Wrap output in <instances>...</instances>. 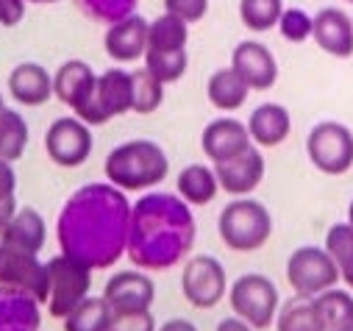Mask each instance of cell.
Listing matches in <instances>:
<instances>
[{
  "mask_svg": "<svg viewBox=\"0 0 353 331\" xmlns=\"http://www.w3.org/2000/svg\"><path fill=\"white\" fill-rule=\"evenodd\" d=\"M156 331H198V325L192 320H187V317H172V320L161 323Z\"/></svg>",
  "mask_w": 353,
  "mask_h": 331,
  "instance_id": "41",
  "label": "cell"
},
{
  "mask_svg": "<svg viewBox=\"0 0 353 331\" xmlns=\"http://www.w3.org/2000/svg\"><path fill=\"white\" fill-rule=\"evenodd\" d=\"M109 331H156V320L150 309L142 312H112Z\"/></svg>",
  "mask_w": 353,
  "mask_h": 331,
  "instance_id": "37",
  "label": "cell"
},
{
  "mask_svg": "<svg viewBox=\"0 0 353 331\" xmlns=\"http://www.w3.org/2000/svg\"><path fill=\"white\" fill-rule=\"evenodd\" d=\"M92 148H95L92 128L81 123L75 114L53 120L45 131V153L56 168H64V170L81 168V164L90 161Z\"/></svg>",
  "mask_w": 353,
  "mask_h": 331,
  "instance_id": "9",
  "label": "cell"
},
{
  "mask_svg": "<svg viewBox=\"0 0 353 331\" xmlns=\"http://www.w3.org/2000/svg\"><path fill=\"white\" fill-rule=\"evenodd\" d=\"M217 234L234 254H256L273 237V214L261 201L250 195L234 198L223 206L217 217Z\"/></svg>",
  "mask_w": 353,
  "mask_h": 331,
  "instance_id": "4",
  "label": "cell"
},
{
  "mask_svg": "<svg viewBox=\"0 0 353 331\" xmlns=\"http://www.w3.org/2000/svg\"><path fill=\"white\" fill-rule=\"evenodd\" d=\"M3 109H6V101H3V95H0V114H3Z\"/></svg>",
  "mask_w": 353,
  "mask_h": 331,
  "instance_id": "47",
  "label": "cell"
},
{
  "mask_svg": "<svg viewBox=\"0 0 353 331\" xmlns=\"http://www.w3.org/2000/svg\"><path fill=\"white\" fill-rule=\"evenodd\" d=\"M26 3H37V6H48V3H59V0H26Z\"/></svg>",
  "mask_w": 353,
  "mask_h": 331,
  "instance_id": "44",
  "label": "cell"
},
{
  "mask_svg": "<svg viewBox=\"0 0 353 331\" xmlns=\"http://www.w3.org/2000/svg\"><path fill=\"white\" fill-rule=\"evenodd\" d=\"M64 331H109L112 309L103 295H86L72 312L61 317Z\"/></svg>",
  "mask_w": 353,
  "mask_h": 331,
  "instance_id": "28",
  "label": "cell"
},
{
  "mask_svg": "<svg viewBox=\"0 0 353 331\" xmlns=\"http://www.w3.org/2000/svg\"><path fill=\"white\" fill-rule=\"evenodd\" d=\"M212 168H214L217 184L225 195L245 198V195H253L261 187L264 173H268V161H264V156H261V148L250 145L236 159L223 161V164H212Z\"/></svg>",
  "mask_w": 353,
  "mask_h": 331,
  "instance_id": "13",
  "label": "cell"
},
{
  "mask_svg": "<svg viewBox=\"0 0 353 331\" xmlns=\"http://www.w3.org/2000/svg\"><path fill=\"white\" fill-rule=\"evenodd\" d=\"M103 176L112 187L128 192H150L170 176V156L153 139H128L109 150Z\"/></svg>",
  "mask_w": 353,
  "mask_h": 331,
  "instance_id": "3",
  "label": "cell"
},
{
  "mask_svg": "<svg viewBox=\"0 0 353 331\" xmlns=\"http://www.w3.org/2000/svg\"><path fill=\"white\" fill-rule=\"evenodd\" d=\"M0 245H3V228H0Z\"/></svg>",
  "mask_w": 353,
  "mask_h": 331,
  "instance_id": "48",
  "label": "cell"
},
{
  "mask_svg": "<svg viewBox=\"0 0 353 331\" xmlns=\"http://www.w3.org/2000/svg\"><path fill=\"white\" fill-rule=\"evenodd\" d=\"M220 192L217 176L212 164H187V168L175 179V195L190 206H209Z\"/></svg>",
  "mask_w": 353,
  "mask_h": 331,
  "instance_id": "23",
  "label": "cell"
},
{
  "mask_svg": "<svg viewBox=\"0 0 353 331\" xmlns=\"http://www.w3.org/2000/svg\"><path fill=\"white\" fill-rule=\"evenodd\" d=\"M103 50L114 64H134L148 50V20L142 14H128L112 26H106L103 34Z\"/></svg>",
  "mask_w": 353,
  "mask_h": 331,
  "instance_id": "16",
  "label": "cell"
},
{
  "mask_svg": "<svg viewBox=\"0 0 353 331\" xmlns=\"http://www.w3.org/2000/svg\"><path fill=\"white\" fill-rule=\"evenodd\" d=\"M181 292L190 306L203 309V312L214 309L228 292V276H225L223 262L209 254L187 259L181 270Z\"/></svg>",
  "mask_w": 353,
  "mask_h": 331,
  "instance_id": "10",
  "label": "cell"
},
{
  "mask_svg": "<svg viewBox=\"0 0 353 331\" xmlns=\"http://www.w3.org/2000/svg\"><path fill=\"white\" fill-rule=\"evenodd\" d=\"M28 3L26 0H0V26L3 28H14L23 23Z\"/></svg>",
  "mask_w": 353,
  "mask_h": 331,
  "instance_id": "39",
  "label": "cell"
},
{
  "mask_svg": "<svg viewBox=\"0 0 353 331\" xmlns=\"http://www.w3.org/2000/svg\"><path fill=\"white\" fill-rule=\"evenodd\" d=\"M131 201L109 181L78 187L59 212L56 242L61 254L90 270L114 268L125 257Z\"/></svg>",
  "mask_w": 353,
  "mask_h": 331,
  "instance_id": "1",
  "label": "cell"
},
{
  "mask_svg": "<svg viewBox=\"0 0 353 331\" xmlns=\"http://www.w3.org/2000/svg\"><path fill=\"white\" fill-rule=\"evenodd\" d=\"M0 284H9L34 295L42 306L48 298V268L37 254L0 245Z\"/></svg>",
  "mask_w": 353,
  "mask_h": 331,
  "instance_id": "12",
  "label": "cell"
},
{
  "mask_svg": "<svg viewBox=\"0 0 353 331\" xmlns=\"http://www.w3.org/2000/svg\"><path fill=\"white\" fill-rule=\"evenodd\" d=\"M273 323H276V331H323L312 298H301V295L281 303Z\"/></svg>",
  "mask_w": 353,
  "mask_h": 331,
  "instance_id": "31",
  "label": "cell"
},
{
  "mask_svg": "<svg viewBox=\"0 0 353 331\" xmlns=\"http://www.w3.org/2000/svg\"><path fill=\"white\" fill-rule=\"evenodd\" d=\"M164 12L192 26L209 14V0H164Z\"/></svg>",
  "mask_w": 353,
  "mask_h": 331,
  "instance_id": "38",
  "label": "cell"
},
{
  "mask_svg": "<svg viewBox=\"0 0 353 331\" xmlns=\"http://www.w3.org/2000/svg\"><path fill=\"white\" fill-rule=\"evenodd\" d=\"M250 92H268L276 87L279 81V59L276 53L259 42V39H242L234 50H231V64H228Z\"/></svg>",
  "mask_w": 353,
  "mask_h": 331,
  "instance_id": "11",
  "label": "cell"
},
{
  "mask_svg": "<svg viewBox=\"0 0 353 331\" xmlns=\"http://www.w3.org/2000/svg\"><path fill=\"white\" fill-rule=\"evenodd\" d=\"M28 123L26 117L17 112V109H3V114H0V161H17L23 159L26 148H28Z\"/></svg>",
  "mask_w": 353,
  "mask_h": 331,
  "instance_id": "29",
  "label": "cell"
},
{
  "mask_svg": "<svg viewBox=\"0 0 353 331\" xmlns=\"http://www.w3.org/2000/svg\"><path fill=\"white\" fill-rule=\"evenodd\" d=\"M306 156L323 176H345L353 168V131L339 120H320L306 134Z\"/></svg>",
  "mask_w": 353,
  "mask_h": 331,
  "instance_id": "6",
  "label": "cell"
},
{
  "mask_svg": "<svg viewBox=\"0 0 353 331\" xmlns=\"http://www.w3.org/2000/svg\"><path fill=\"white\" fill-rule=\"evenodd\" d=\"M161 103H164V84H159L145 67L134 70L131 72V112L153 114L161 109Z\"/></svg>",
  "mask_w": 353,
  "mask_h": 331,
  "instance_id": "33",
  "label": "cell"
},
{
  "mask_svg": "<svg viewBox=\"0 0 353 331\" xmlns=\"http://www.w3.org/2000/svg\"><path fill=\"white\" fill-rule=\"evenodd\" d=\"M336 331H353V320H350V323H345V325H339Z\"/></svg>",
  "mask_w": 353,
  "mask_h": 331,
  "instance_id": "46",
  "label": "cell"
},
{
  "mask_svg": "<svg viewBox=\"0 0 353 331\" xmlns=\"http://www.w3.org/2000/svg\"><path fill=\"white\" fill-rule=\"evenodd\" d=\"M245 126L256 148H279L292 134V117L281 103H259Z\"/></svg>",
  "mask_w": 353,
  "mask_h": 331,
  "instance_id": "21",
  "label": "cell"
},
{
  "mask_svg": "<svg viewBox=\"0 0 353 331\" xmlns=\"http://www.w3.org/2000/svg\"><path fill=\"white\" fill-rule=\"evenodd\" d=\"M250 145L253 142H250L248 126L236 117H217L201 134V150L212 164L231 161L239 153H245Z\"/></svg>",
  "mask_w": 353,
  "mask_h": 331,
  "instance_id": "15",
  "label": "cell"
},
{
  "mask_svg": "<svg viewBox=\"0 0 353 331\" xmlns=\"http://www.w3.org/2000/svg\"><path fill=\"white\" fill-rule=\"evenodd\" d=\"M325 251L334 259L336 270H339V281L347 284V290H353V225L347 223H334L325 231Z\"/></svg>",
  "mask_w": 353,
  "mask_h": 331,
  "instance_id": "30",
  "label": "cell"
},
{
  "mask_svg": "<svg viewBox=\"0 0 353 331\" xmlns=\"http://www.w3.org/2000/svg\"><path fill=\"white\" fill-rule=\"evenodd\" d=\"M103 301L109 303L112 312H142V309H150L153 306V301H156V284L139 268L117 270L106 281V287H103Z\"/></svg>",
  "mask_w": 353,
  "mask_h": 331,
  "instance_id": "14",
  "label": "cell"
},
{
  "mask_svg": "<svg viewBox=\"0 0 353 331\" xmlns=\"http://www.w3.org/2000/svg\"><path fill=\"white\" fill-rule=\"evenodd\" d=\"M239 23L253 34H268L279 26L284 0H239Z\"/></svg>",
  "mask_w": 353,
  "mask_h": 331,
  "instance_id": "32",
  "label": "cell"
},
{
  "mask_svg": "<svg viewBox=\"0 0 353 331\" xmlns=\"http://www.w3.org/2000/svg\"><path fill=\"white\" fill-rule=\"evenodd\" d=\"M42 303L26 290L0 284V331H39Z\"/></svg>",
  "mask_w": 353,
  "mask_h": 331,
  "instance_id": "20",
  "label": "cell"
},
{
  "mask_svg": "<svg viewBox=\"0 0 353 331\" xmlns=\"http://www.w3.org/2000/svg\"><path fill=\"white\" fill-rule=\"evenodd\" d=\"M228 303L236 317H242L256 331L270 328L276 320V312L281 306V295L273 279L264 273H245L228 287Z\"/></svg>",
  "mask_w": 353,
  "mask_h": 331,
  "instance_id": "5",
  "label": "cell"
},
{
  "mask_svg": "<svg viewBox=\"0 0 353 331\" xmlns=\"http://www.w3.org/2000/svg\"><path fill=\"white\" fill-rule=\"evenodd\" d=\"M9 95L17 106L39 109L53 98V75L39 61H20L6 78Z\"/></svg>",
  "mask_w": 353,
  "mask_h": 331,
  "instance_id": "18",
  "label": "cell"
},
{
  "mask_svg": "<svg viewBox=\"0 0 353 331\" xmlns=\"http://www.w3.org/2000/svg\"><path fill=\"white\" fill-rule=\"evenodd\" d=\"M72 3L95 23H103V26H112L128 14L137 12V3L139 0H72Z\"/></svg>",
  "mask_w": 353,
  "mask_h": 331,
  "instance_id": "35",
  "label": "cell"
},
{
  "mask_svg": "<svg viewBox=\"0 0 353 331\" xmlns=\"http://www.w3.org/2000/svg\"><path fill=\"white\" fill-rule=\"evenodd\" d=\"M347 225H353V201H350V206H347V220H345Z\"/></svg>",
  "mask_w": 353,
  "mask_h": 331,
  "instance_id": "45",
  "label": "cell"
},
{
  "mask_svg": "<svg viewBox=\"0 0 353 331\" xmlns=\"http://www.w3.org/2000/svg\"><path fill=\"white\" fill-rule=\"evenodd\" d=\"M98 98L109 117L131 112V72L123 67H109L98 75Z\"/></svg>",
  "mask_w": 353,
  "mask_h": 331,
  "instance_id": "25",
  "label": "cell"
},
{
  "mask_svg": "<svg viewBox=\"0 0 353 331\" xmlns=\"http://www.w3.org/2000/svg\"><path fill=\"white\" fill-rule=\"evenodd\" d=\"M48 268V298L45 306L50 317L61 320L67 312H72L92 290V270L78 265L75 259L59 254L45 262Z\"/></svg>",
  "mask_w": 353,
  "mask_h": 331,
  "instance_id": "7",
  "label": "cell"
},
{
  "mask_svg": "<svg viewBox=\"0 0 353 331\" xmlns=\"http://www.w3.org/2000/svg\"><path fill=\"white\" fill-rule=\"evenodd\" d=\"M214 331H256V328H253V325H248L242 317H236V314H234V317H223V320L217 323V328H214Z\"/></svg>",
  "mask_w": 353,
  "mask_h": 331,
  "instance_id": "42",
  "label": "cell"
},
{
  "mask_svg": "<svg viewBox=\"0 0 353 331\" xmlns=\"http://www.w3.org/2000/svg\"><path fill=\"white\" fill-rule=\"evenodd\" d=\"M198 225L192 206L175 192H145L131 203L125 257L145 273L179 268L195 245Z\"/></svg>",
  "mask_w": 353,
  "mask_h": 331,
  "instance_id": "2",
  "label": "cell"
},
{
  "mask_svg": "<svg viewBox=\"0 0 353 331\" xmlns=\"http://www.w3.org/2000/svg\"><path fill=\"white\" fill-rule=\"evenodd\" d=\"M248 84L231 70V67H220L209 75L206 81V98L217 112H239L248 103Z\"/></svg>",
  "mask_w": 353,
  "mask_h": 331,
  "instance_id": "24",
  "label": "cell"
},
{
  "mask_svg": "<svg viewBox=\"0 0 353 331\" xmlns=\"http://www.w3.org/2000/svg\"><path fill=\"white\" fill-rule=\"evenodd\" d=\"M287 281L295 295L314 298L328 287H336L339 270L323 245H301L287 259Z\"/></svg>",
  "mask_w": 353,
  "mask_h": 331,
  "instance_id": "8",
  "label": "cell"
},
{
  "mask_svg": "<svg viewBox=\"0 0 353 331\" xmlns=\"http://www.w3.org/2000/svg\"><path fill=\"white\" fill-rule=\"evenodd\" d=\"M347 3H353V0H347Z\"/></svg>",
  "mask_w": 353,
  "mask_h": 331,
  "instance_id": "49",
  "label": "cell"
},
{
  "mask_svg": "<svg viewBox=\"0 0 353 331\" xmlns=\"http://www.w3.org/2000/svg\"><path fill=\"white\" fill-rule=\"evenodd\" d=\"M312 303H314V312L320 317L323 331H336L339 325L353 320V292L350 290L328 287L320 295H314Z\"/></svg>",
  "mask_w": 353,
  "mask_h": 331,
  "instance_id": "27",
  "label": "cell"
},
{
  "mask_svg": "<svg viewBox=\"0 0 353 331\" xmlns=\"http://www.w3.org/2000/svg\"><path fill=\"white\" fill-rule=\"evenodd\" d=\"M45 239H48V225H45V217L34 206L17 209L14 217L3 228V245L20 248V251H28L37 257L45 248Z\"/></svg>",
  "mask_w": 353,
  "mask_h": 331,
  "instance_id": "22",
  "label": "cell"
},
{
  "mask_svg": "<svg viewBox=\"0 0 353 331\" xmlns=\"http://www.w3.org/2000/svg\"><path fill=\"white\" fill-rule=\"evenodd\" d=\"M20 206H17V198L12 195V198H0V228H6V223L14 217V212H17Z\"/></svg>",
  "mask_w": 353,
  "mask_h": 331,
  "instance_id": "43",
  "label": "cell"
},
{
  "mask_svg": "<svg viewBox=\"0 0 353 331\" xmlns=\"http://www.w3.org/2000/svg\"><path fill=\"white\" fill-rule=\"evenodd\" d=\"M17 192V173L12 161H0V198H12Z\"/></svg>",
  "mask_w": 353,
  "mask_h": 331,
  "instance_id": "40",
  "label": "cell"
},
{
  "mask_svg": "<svg viewBox=\"0 0 353 331\" xmlns=\"http://www.w3.org/2000/svg\"><path fill=\"white\" fill-rule=\"evenodd\" d=\"M312 39L314 45L334 56V59H350L353 56V20L342 9L325 6L312 17Z\"/></svg>",
  "mask_w": 353,
  "mask_h": 331,
  "instance_id": "17",
  "label": "cell"
},
{
  "mask_svg": "<svg viewBox=\"0 0 353 331\" xmlns=\"http://www.w3.org/2000/svg\"><path fill=\"white\" fill-rule=\"evenodd\" d=\"M350 20H353V17H350Z\"/></svg>",
  "mask_w": 353,
  "mask_h": 331,
  "instance_id": "50",
  "label": "cell"
},
{
  "mask_svg": "<svg viewBox=\"0 0 353 331\" xmlns=\"http://www.w3.org/2000/svg\"><path fill=\"white\" fill-rule=\"evenodd\" d=\"M276 28H279V34H281L287 42L303 45V42L312 39V14L303 12V9H298V6H290V9L284 6V12H281Z\"/></svg>",
  "mask_w": 353,
  "mask_h": 331,
  "instance_id": "36",
  "label": "cell"
},
{
  "mask_svg": "<svg viewBox=\"0 0 353 331\" xmlns=\"http://www.w3.org/2000/svg\"><path fill=\"white\" fill-rule=\"evenodd\" d=\"M98 84V72L83 59H67L53 72V98L61 101L70 112H75Z\"/></svg>",
  "mask_w": 353,
  "mask_h": 331,
  "instance_id": "19",
  "label": "cell"
},
{
  "mask_svg": "<svg viewBox=\"0 0 353 331\" xmlns=\"http://www.w3.org/2000/svg\"><path fill=\"white\" fill-rule=\"evenodd\" d=\"M145 70L159 81V84H175L187 75L190 67V53L187 50H172V53H156V50H145L142 56Z\"/></svg>",
  "mask_w": 353,
  "mask_h": 331,
  "instance_id": "34",
  "label": "cell"
},
{
  "mask_svg": "<svg viewBox=\"0 0 353 331\" xmlns=\"http://www.w3.org/2000/svg\"><path fill=\"white\" fill-rule=\"evenodd\" d=\"M190 42V26L172 14H159L156 20H148V50L156 53H172L187 50Z\"/></svg>",
  "mask_w": 353,
  "mask_h": 331,
  "instance_id": "26",
  "label": "cell"
}]
</instances>
